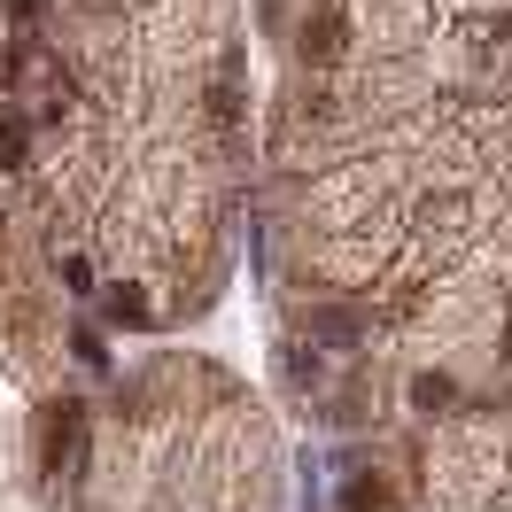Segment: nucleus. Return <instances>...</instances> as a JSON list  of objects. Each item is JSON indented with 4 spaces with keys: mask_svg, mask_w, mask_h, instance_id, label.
<instances>
[{
    "mask_svg": "<svg viewBox=\"0 0 512 512\" xmlns=\"http://www.w3.org/2000/svg\"><path fill=\"white\" fill-rule=\"evenodd\" d=\"M474 512H512V481L497 489V497H489V505H474Z\"/></svg>",
    "mask_w": 512,
    "mask_h": 512,
    "instance_id": "f257e3e1",
    "label": "nucleus"
}]
</instances>
